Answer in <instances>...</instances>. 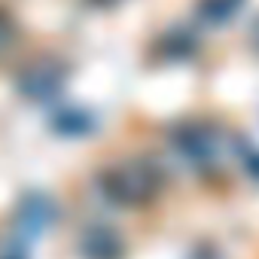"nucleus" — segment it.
<instances>
[{"instance_id":"1","label":"nucleus","mask_w":259,"mask_h":259,"mask_svg":"<svg viewBox=\"0 0 259 259\" xmlns=\"http://www.w3.org/2000/svg\"><path fill=\"white\" fill-rule=\"evenodd\" d=\"M101 186L119 204H141L153 198V192L159 189V174L147 162H128V165L110 168L101 177Z\"/></svg>"},{"instance_id":"2","label":"nucleus","mask_w":259,"mask_h":259,"mask_svg":"<svg viewBox=\"0 0 259 259\" xmlns=\"http://www.w3.org/2000/svg\"><path fill=\"white\" fill-rule=\"evenodd\" d=\"M58 82H61L58 70H52V64H49V61H37L34 67H28V70H25V76H22L19 89H22L28 98H46V95H52V92L58 89Z\"/></svg>"},{"instance_id":"3","label":"nucleus","mask_w":259,"mask_h":259,"mask_svg":"<svg viewBox=\"0 0 259 259\" xmlns=\"http://www.w3.org/2000/svg\"><path fill=\"white\" fill-rule=\"evenodd\" d=\"M13 37H16V31H13V22H10L4 13H0V55H4V52L10 49Z\"/></svg>"},{"instance_id":"4","label":"nucleus","mask_w":259,"mask_h":259,"mask_svg":"<svg viewBox=\"0 0 259 259\" xmlns=\"http://www.w3.org/2000/svg\"><path fill=\"white\" fill-rule=\"evenodd\" d=\"M256 43H259V28H256Z\"/></svg>"}]
</instances>
